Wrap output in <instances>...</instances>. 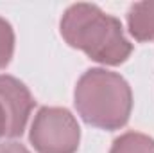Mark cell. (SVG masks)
<instances>
[{"mask_svg":"<svg viewBox=\"0 0 154 153\" xmlns=\"http://www.w3.org/2000/svg\"><path fill=\"white\" fill-rule=\"evenodd\" d=\"M61 36L70 47L102 65H120L133 52L120 20L93 4H74L65 11Z\"/></svg>","mask_w":154,"mask_h":153,"instance_id":"6da1fadb","label":"cell"},{"mask_svg":"<svg viewBox=\"0 0 154 153\" xmlns=\"http://www.w3.org/2000/svg\"><path fill=\"white\" fill-rule=\"evenodd\" d=\"M74 99L84 122L109 132L125 126L133 110L129 83L106 69L86 70L77 81Z\"/></svg>","mask_w":154,"mask_h":153,"instance_id":"7a4b0ae2","label":"cell"},{"mask_svg":"<svg viewBox=\"0 0 154 153\" xmlns=\"http://www.w3.org/2000/svg\"><path fill=\"white\" fill-rule=\"evenodd\" d=\"M14 52V33L7 20L0 16V69H5L11 63Z\"/></svg>","mask_w":154,"mask_h":153,"instance_id":"52a82bcc","label":"cell"},{"mask_svg":"<svg viewBox=\"0 0 154 153\" xmlns=\"http://www.w3.org/2000/svg\"><path fill=\"white\" fill-rule=\"evenodd\" d=\"M109 153H154V139L138 132H127L113 141Z\"/></svg>","mask_w":154,"mask_h":153,"instance_id":"8992f818","label":"cell"},{"mask_svg":"<svg viewBox=\"0 0 154 153\" xmlns=\"http://www.w3.org/2000/svg\"><path fill=\"white\" fill-rule=\"evenodd\" d=\"M38 153H75L81 141L77 119L66 108H39L29 135Z\"/></svg>","mask_w":154,"mask_h":153,"instance_id":"3957f363","label":"cell"},{"mask_svg":"<svg viewBox=\"0 0 154 153\" xmlns=\"http://www.w3.org/2000/svg\"><path fill=\"white\" fill-rule=\"evenodd\" d=\"M127 27L138 41L154 40V2H136L127 11Z\"/></svg>","mask_w":154,"mask_h":153,"instance_id":"5b68a950","label":"cell"},{"mask_svg":"<svg viewBox=\"0 0 154 153\" xmlns=\"http://www.w3.org/2000/svg\"><path fill=\"white\" fill-rule=\"evenodd\" d=\"M7 135V119H5V114H4V108L0 105V139Z\"/></svg>","mask_w":154,"mask_h":153,"instance_id":"9c48e42d","label":"cell"},{"mask_svg":"<svg viewBox=\"0 0 154 153\" xmlns=\"http://www.w3.org/2000/svg\"><path fill=\"white\" fill-rule=\"evenodd\" d=\"M0 105L7 119V135L9 139L20 137L27 126L29 115L36 101L29 88L16 77L0 74Z\"/></svg>","mask_w":154,"mask_h":153,"instance_id":"277c9868","label":"cell"},{"mask_svg":"<svg viewBox=\"0 0 154 153\" xmlns=\"http://www.w3.org/2000/svg\"><path fill=\"white\" fill-rule=\"evenodd\" d=\"M0 153H31L20 142H0Z\"/></svg>","mask_w":154,"mask_h":153,"instance_id":"ba28073f","label":"cell"}]
</instances>
